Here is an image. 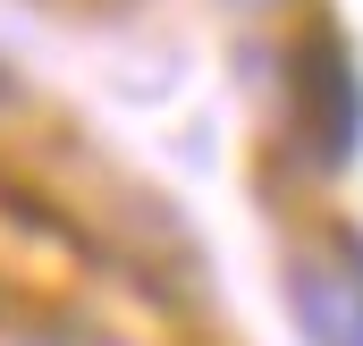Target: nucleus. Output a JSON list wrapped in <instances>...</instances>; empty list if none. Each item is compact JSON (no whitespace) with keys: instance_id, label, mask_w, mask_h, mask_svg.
Here are the masks:
<instances>
[{"instance_id":"20e7f679","label":"nucleus","mask_w":363,"mask_h":346,"mask_svg":"<svg viewBox=\"0 0 363 346\" xmlns=\"http://www.w3.org/2000/svg\"><path fill=\"white\" fill-rule=\"evenodd\" d=\"M237 9H262V0H237Z\"/></svg>"},{"instance_id":"f03ea898","label":"nucleus","mask_w":363,"mask_h":346,"mask_svg":"<svg viewBox=\"0 0 363 346\" xmlns=\"http://www.w3.org/2000/svg\"><path fill=\"white\" fill-rule=\"evenodd\" d=\"M287 304H296V330L313 346H363V279L355 270L296 254L287 262Z\"/></svg>"},{"instance_id":"7ed1b4c3","label":"nucleus","mask_w":363,"mask_h":346,"mask_svg":"<svg viewBox=\"0 0 363 346\" xmlns=\"http://www.w3.org/2000/svg\"><path fill=\"white\" fill-rule=\"evenodd\" d=\"M0 118H9V68H0Z\"/></svg>"},{"instance_id":"f257e3e1","label":"nucleus","mask_w":363,"mask_h":346,"mask_svg":"<svg viewBox=\"0 0 363 346\" xmlns=\"http://www.w3.org/2000/svg\"><path fill=\"white\" fill-rule=\"evenodd\" d=\"M296 68H304V144H313V161L347 169L355 144H363V85H355L347 43L330 26H313L304 51H296Z\"/></svg>"}]
</instances>
